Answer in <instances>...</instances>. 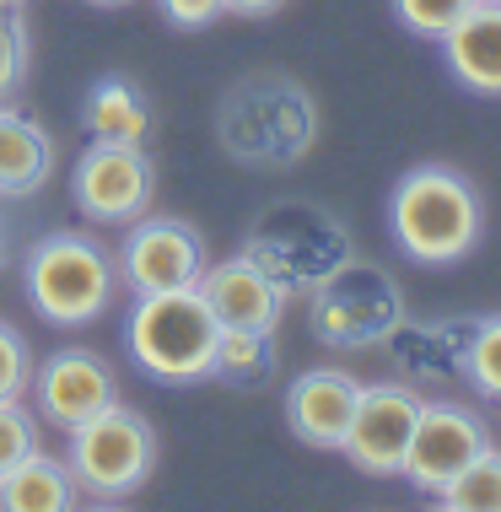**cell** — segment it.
Here are the masks:
<instances>
[{
  "label": "cell",
  "mask_w": 501,
  "mask_h": 512,
  "mask_svg": "<svg viewBox=\"0 0 501 512\" xmlns=\"http://www.w3.org/2000/svg\"><path fill=\"white\" fill-rule=\"evenodd\" d=\"M464 372L475 378L480 394L501 399V318H485V324H475L469 351H464Z\"/></svg>",
  "instance_id": "obj_20"
},
{
  "label": "cell",
  "mask_w": 501,
  "mask_h": 512,
  "mask_svg": "<svg viewBox=\"0 0 501 512\" xmlns=\"http://www.w3.org/2000/svg\"><path fill=\"white\" fill-rule=\"evenodd\" d=\"M248 259L264 275H275L286 292H297V286H318L340 259H351V248H345L340 227L324 211H313V205H275L254 227V238H248Z\"/></svg>",
  "instance_id": "obj_6"
},
{
  "label": "cell",
  "mask_w": 501,
  "mask_h": 512,
  "mask_svg": "<svg viewBox=\"0 0 501 512\" xmlns=\"http://www.w3.org/2000/svg\"><path fill=\"white\" fill-rule=\"evenodd\" d=\"M286 0H227V11H238V17H270V11H281Z\"/></svg>",
  "instance_id": "obj_26"
},
{
  "label": "cell",
  "mask_w": 501,
  "mask_h": 512,
  "mask_svg": "<svg viewBox=\"0 0 501 512\" xmlns=\"http://www.w3.org/2000/svg\"><path fill=\"white\" fill-rule=\"evenodd\" d=\"M54 146L27 114L0 103V195H33L49 178Z\"/></svg>",
  "instance_id": "obj_16"
},
{
  "label": "cell",
  "mask_w": 501,
  "mask_h": 512,
  "mask_svg": "<svg viewBox=\"0 0 501 512\" xmlns=\"http://www.w3.org/2000/svg\"><path fill=\"white\" fill-rule=\"evenodd\" d=\"M151 464H157V432L146 426V415L124 410L119 399L92 421L71 426V475L81 491L124 496L151 475Z\"/></svg>",
  "instance_id": "obj_4"
},
{
  "label": "cell",
  "mask_w": 501,
  "mask_h": 512,
  "mask_svg": "<svg viewBox=\"0 0 501 512\" xmlns=\"http://www.w3.org/2000/svg\"><path fill=\"white\" fill-rule=\"evenodd\" d=\"M33 383V351L11 324H0V399H22Z\"/></svg>",
  "instance_id": "obj_24"
},
{
  "label": "cell",
  "mask_w": 501,
  "mask_h": 512,
  "mask_svg": "<svg viewBox=\"0 0 501 512\" xmlns=\"http://www.w3.org/2000/svg\"><path fill=\"white\" fill-rule=\"evenodd\" d=\"M469 6H475V0H394L399 22H405L410 33H421V38H442Z\"/></svg>",
  "instance_id": "obj_23"
},
{
  "label": "cell",
  "mask_w": 501,
  "mask_h": 512,
  "mask_svg": "<svg viewBox=\"0 0 501 512\" xmlns=\"http://www.w3.org/2000/svg\"><path fill=\"white\" fill-rule=\"evenodd\" d=\"M426 399L405 389V383H372L356 399V415L345 426V459H351L361 475H399L405 469V448L415 437V421H421Z\"/></svg>",
  "instance_id": "obj_7"
},
{
  "label": "cell",
  "mask_w": 501,
  "mask_h": 512,
  "mask_svg": "<svg viewBox=\"0 0 501 512\" xmlns=\"http://www.w3.org/2000/svg\"><path fill=\"white\" fill-rule=\"evenodd\" d=\"M119 292V265L81 232H49L27 254V297L49 324H92Z\"/></svg>",
  "instance_id": "obj_3"
},
{
  "label": "cell",
  "mask_w": 501,
  "mask_h": 512,
  "mask_svg": "<svg viewBox=\"0 0 501 512\" xmlns=\"http://www.w3.org/2000/svg\"><path fill=\"white\" fill-rule=\"evenodd\" d=\"M200 297L211 302L221 329H270L286 313V286L275 275H264L248 254L227 259V265H205L200 275Z\"/></svg>",
  "instance_id": "obj_12"
},
{
  "label": "cell",
  "mask_w": 501,
  "mask_h": 512,
  "mask_svg": "<svg viewBox=\"0 0 501 512\" xmlns=\"http://www.w3.org/2000/svg\"><path fill=\"white\" fill-rule=\"evenodd\" d=\"M38 383V410L44 421H54L60 432L92 421L97 410H108L119 399V383H114V367L92 351H60L49 356L44 372H33Z\"/></svg>",
  "instance_id": "obj_11"
},
{
  "label": "cell",
  "mask_w": 501,
  "mask_h": 512,
  "mask_svg": "<svg viewBox=\"0 0 501 512\" xmlns=\"http://www.w3.org/2000/svg\"><path fill=\"white\" fill-rule=\"evenodd\" d=\"M22 76H27V27L17 6H0V103L22 87Z\"/></svg>",
  "instance_id": "obj_22"
},
{
  "label": "cell",
  "mask_w": 501,
  "mask_h": 512,
  "mask_svg": "<svg viewBox=\"0 0 501 512\" xmlns=\"http://www.w3.org/2000/svg\"><path fill=\"white\" fill-rule=\"evenodd\" d=\"M71 502H76L71 464L49 459L44 448H33L17 469L0 475V507L6 512H65Z\"/></svg>",
  "instance_id": "obj_15"
},
{
  "label": "cell",
  "mask_w": 501,
  "mask_h": 512,
  "mask_svg": "<svg viewBox=\"0 0 501 512\" xmlns=\"http://www.w3.org/2000/svg\"><path fill=\"white\" fill-rule=\"evenodd\" d=\"M38 448V421L22 410V399H0V475L17 469Z\"/></svg>",
  "instance_id": "obj_21"
},
{
  "label": "cell",
  "mask_w": 501,
  "mask_h": 512,
  "mask_svg": "<svg viewBox=\"0 0 501 512\" xmlns=\"http://www.w3.org/2000/svg\"><path fill=\"white\" fill-rule=\"evenodd\" d=\"M124 340H130L135 367L151 372V378L200 383V378H211L221 324H216L211 302L200 297V286H184V292H146L130 308Z\"/></svg>",
  "instance_id": "obj_2"
},
{
  "label": "cell",
  "mask_w": 501,
  "mask_h": 512,
  "mask_svg": "<svg viewBox=\"0 0 501 512\" xmlns=\"http://www.w3.org/2000/svg\"><path fill=\"white\" fill-rule=\"evenodd\" d=\"M0 6H22V0H0Z\"/></svg>",
  "instance_id": "obj_28"
},
{
  "label": "cell",
  "mask_w": 501,
  "mask_h": 512,
  "mask_svg": "<svg viewBox=\"0 0 501 512\" xmlns=\"http://www.w3.org/2000/svg\"><path fill=\"white\" fill-rule=\"evenodd\" d=\"M157 6L173 27H205L227 11V0H157Z\"/></svg>",
  "instance_id": "obj_25"
},
{
  "label": "cell",
  "mask_w": 501,
  "mask_h": 512,
  "mask_svg": "<svg viewBox=\"0 0 501 512\" xmlns=\"http://www.w3.org/2000/svg\"><path fill=\"white\" fill-rule=\"evenodd\" d=\"M480 195L464 173L453 168H415L399 178L388 200V227L394 243L421 265H458L480 243Z\"/></svg>",
  "instance_id": "obj_1"
},
{
  "label": "cell",
  "mask_w": 501,
  "mask_h": 512,
  "mask_svg": "<svg viewBox=\"0 0 501 512\" xmlns=\"http://www.w3.org/2000/svg\"><path fill=\"white\" fill-rule=\"evenodd\" d=\"M356 399H361V383L351 372L313 367L286 389V421L308 448H340L345 426H351V415H356Z\"/></svg>",
  "instance_id": "obj_13"
},
{
  "label": "cell",
  "mask_w": 501,
  "mask_h": 512,
  "mask_svg": "<svg viewBox=\"0 0 501 512\" xmlns=\"http://www.w3.org/2000/svg\"><path fill=\"white\" fill-rule=\"evenodd\" d=\"M485 448H491V437H485V426L464 405L431 399V405H421V421H415V437L405 448V469H399V475H405L410 486L442 496Z\"/></svg>",
  "instance_id": "obj_8"
},
{
  "label": "cell",
  "mask_w": 501,
  "mask_h": 512,
  "mask_svg": "<svg viewBox=\"0 0 501 512\" xmlns=\"http://www.w3.org/2000/svg\"><path fill=\"white\" fill-rule=\"evenodd\" d=\"M92 6H124V0H92Z\"/></svg>",
  "instance_id": "obj_27"
},
{
  "label": "cell",
  "mask_w": 501,
  "mask_h": 512,
  "mask_svg": "<svg viewBox=\"0 0 501 512\" xmlns=\"http://www.w3.org/2000/svg\"><path fill=\"white\" fill-rule=\"evenodd\" d=\"M442 54H448V71L469 92L501 98V0H475L442 33Z\"/></svg>",
  "instance_id": "obj_14"
},
{
  "label": "cell",
  "mask_w": 501,
  "mask_h": 512,
  "mask_svg": "<svg viewBox=\"0 0 501 512\" xmlns=\"http://www.w3.org/2000/svg\"><path fill=\"white\" fill-rule=\"evenodd\" d=\"M205 265L211 259H205V243L189 221H135L119 248V275L130 281L135 297L200 286Z\"/></svg>",
  "instance_id": "obj_9"
},
{
  "label": "cell",
  "mask_w": 501,
  "mask_h": 512,
  "mask_svg": "<svg viewBox=\"0 0 501 512\" xmlns=\"http://www.w3.org/2000/svg\"><path fill=\"white\" fill-rule=\"evenodd\" d=\"M313 335L329 345H378L399 335V286L378 265L340 259L313 286Z\"/></svg>",
  "instance_id": "obj_5"
},
{
  "label": "cell",
  "mask_w": 501,
  "mask_h": 512,
  "mask_svg": "<svg viewBox=\"0 0 501 512\" xmlns=\"http://www.w3.org/2000/svg\"><path fill=\"white\" fill-rule=\"evenodd\" d=\"M157 173H151L141 146H103L92 141V151L76 162L71 195L92 221H135L151 205Z\"/></svg>",
  "instance_id": "obj_10"
},
{
  "label": "cell",
  "mask_w": 501,
  "mask_h": 512,
  "mask_svg": "<svg viewBox=\"0 0 501 512\" xmlns=\"http://www.w3.org/2000/svg\"><path fill=\"white\" fill-rule=\"evenodd\" d=\"M442 507H453V512H501V448H485L480 459L442 491Z\"/></svg>",
  "instance_id": "obj_19"
},
{
  "label": "cell",
  "mask_w": 501,
  "mask_h": 512,
  "mask_svg": "<svg viewBox=\"0 0 501 512\" xmlns=\"http://www.w3.org/2000/svg\"><path fill=\"white\" fill-rule=\"evenodd\" d=\"M211 378L232 383V389H259V383H270V378H275L270 329H221Z\"/></svg>",
  "instance_id": "obj_18"
},
{
  "label": "cell",
  "mask_w": 501,
  "mask_h": 512,
  "mask_svg": "<svg viewBox=\"0 0 501 512\" xmlns=\"http://www.w3.org/2000/svg\"><path fill=\"white\" fill-rule=\"evenodd\" d=\"M87 130H92V141H103V146H146L151 108L141 98V87H135V81H119V76L97 81L87 92Z\"/></svg>",
  "instance_id": "obj_17"
}]
</instances>
